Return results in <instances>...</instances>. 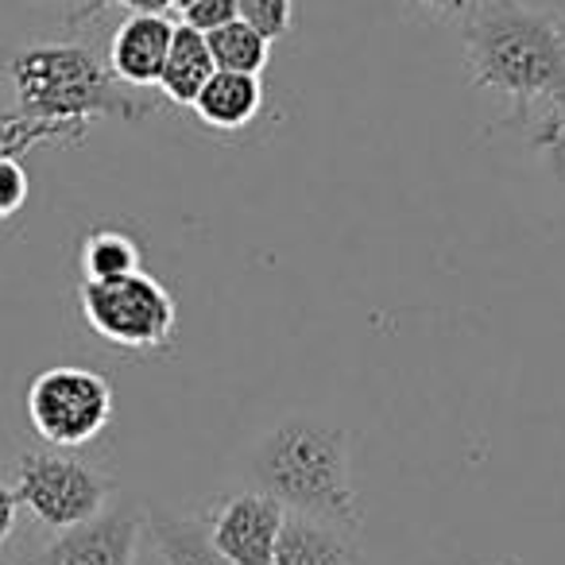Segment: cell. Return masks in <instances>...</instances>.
Instances as JSON below:
<instances>
[{
	"label": "cell",
	"instance_id": "cell-14",
	"mask_svg": "<svg viewBox=\"0 0 565 565\" xmlns=\"http://www.w3.org/2000/svg\"><path fill=\"white\" fill-rule=\"evenodd\" d=\"M140 271V244L120 228H94L82 244V275L89 282Z\"/></svg>",
	"mask_w": 565,
	"mask_h": 565
},
{
	"label": "cell",
	"instance_id": "cell-5",
	"mask_svg": "<svg viewBox=\"0 0 565 565\" xmlns=\"http://www.w3.org/2000/svg\"><path fill=\"white\" fill-rule=\"evenodd\" d=\"M113 387L105 376L78 364H58L28 387V423L47 446L82 449L109 426Z\"/></svg>",
	"mask_w": 565,
	"mask_h": 565
},
{
	"label": "cell",
	"instance_id": "cell-1",
	"mask_svg": "<svg viewBox=\"0 0 565 565\" xmlns=\"http://www.w3.org/2000/svg\"><path fill=\"white\" fill-rule=\"evenodd\" d=\"M465 63L477 89L515 105V125L539 102L565 105V28L519 0H484L465 28Z\"/></svg>",
	"mask_w": 565,
	"mask_h": 565
},
{
	"label": "cell",
	"instance_id": "cell-8",
	"mask_svg": "<svg viewBox=\"0 0 565 565\" xmlns=\"http://www.w3.org/2000/svg\"><path fill=\"white\" fill-rule=\"evenodd\" d=\"M282 519H287V508L256 488V492H241L221 503L205 531L233 565H271Z\"/></svg>",
	"mask_w": 565,
	"mask_h": 565
},
{
	"label": "cell",
	"instance_id": "cell-7",
	"mask_svg": "<svg viewBox=\"0 0 565 565\" xmlns=\"http://www.w3.org/2000/svg\"><path fill=\"white\" fill-rule=\"evenodd\" d=\"M143 526V515L132 508L97 511L86 523L58 531V539L43 546L32 565H132L140 557Z\"/></svg>",
	"mask_w": 565,
	"mask_h": 565
},
{
	"label": "cell",
	"instance_id": "cell-24",
	"mask_svg": "<svg viewBox=\"0 0 565 565\" xmlns=\"http://www.w3.org/2000/svg\"><path fill=\"white\" fill-rule=\"evenodd\" d=\"M171 4H174V9L182 12V9H186V4H194V0H171Z\"/></svg>",
	"mask_w": 565,
	"mask_h": 565
},
{
	"label": "cell",
	"instance_id": "cell-26",
	"mask_svg": "<svg viewBox=\"0 0 565 565\" xmlns=\"http://www.w3.org/2000/svg\"><path fill=\"white\" fill-rule=\"evenodd\" d=\"M345 565H353V562H345Z\"/></svg>",
	"mask_w": 565,
	"mask_h": 565
},
{
	"label": "cell",
	"instance_id": "cell-21",
	"mask_svg": "<svg viewBox=\"0 0 565 565\" xmlns=\"http://www.w3.org/2000/svg\"><path fill=\"white\" fill-rule=\"evenodd\" d=\"M17 515H20V500L17 492H12L4 480H0V546L12 539V531H17Z\"/></svg>",
	"mask_w": 565,
	"mask_h": 565
},
{
	"label": "cell",
	"instance_id": "cell-12",
	"mask_svg": "<svg viewBox=\"0 0 565 565\" xmlns=\"http://www.w3.org/2000/svg\"><path fill=\"white\" fill-rule=\"evenodd\" d=\"M213 71H217V66H213L205 35L194 32V28H186V24H174L163 74H159V89H163L167 102L194 105V97L202 94V86L210 82Z\"/></svg>",
	"mask_w": 565,
	"mask_h": 565
},
{
	"label": "cell",
	"instance_id": "cell-6",
	"mask_svg": "<svg viewBox=\"0 0 565 565\" xmlns=\"http://www.w3.org/2000/svg\"><path fill=\"white\" fill-rule=\"evenodd\" d=\"M12 492H17L20 508L32 511L43 526L66 531V526L86 523L97 511H105L113 480L71 457L66 449H35L17 461Z\"/></svg>",
	"mask_w": 565,
	"mask_h": 565
},
{
	"label": "cell",
	"instance_id": "cell-25",
	"mask_svg": "<svg viewBox=\"0 0 565 565\" xmlns=\"http://www.w3.org/2000/svg\"><path fill=\"white\" fill-rule=\"evenodd\" d=\"M500 565H515V562H500Z\"/></svg>",
	"mask_w": 565,
	"mask_h": 565
},
{
	"label": "cell",
	"instance_id": "cell-19",
	"mask_svg": "<svg viewBox=\"0 0 565 565\" xmlns=\"http://www.w3.org/2000/svg\"><path fill=\"white\" fill-rule=\"evenodd\" d=\"M539 148L546 151V163L554 179L565 186V113H554L546 125L539 128Z\"/></svg>",
	"mask_w": 565,
	"mask_h": 565
},
{
	"label": "cell",
	"instance_id": "cell-10",
	"mask_svg": "<svg viewBox=\"0 0 565 565\" xmlns=\"http://www.w3.org/2000/svg\"><path fill=\"white\" fill-rule=\"evenodd\" d=\"M264 105V86L259 74H236V71H213L210 82L202 86V94L194 97L190 109L198 113L205 128L217 132H236V128L252 125Z\"/></svg>",
	"mask_w": 565,
	"mask_h": 565
},
{
	"label": "cell",
	"instance_id": "cell-3",
	"mask_svg": "<svg viewBox=\"0 0 565 565\" xmlns=\"http://www.w3.org/2000/svg\"><path fill=\"white\" fill-rule=\"evenodd\" d=\"M9 78L17 89V117L55 125L71 140H82L97 117L140 120L151 113L148 102L120 89L113 71L78 43H40L20 51L9 63Z\"/></svg>",
	"mask_w": 565,
	"mask_h": 565
},
{
	"label": "cell",
	"instance_id": "cell-22",
	"mask_svg": "<svg viewBox=\"0 0 565 565\" xmlns=\"http://www.w3.org/2000/svg\"><path fill=\"white\" fill-rule=\"evenodd\" d=\"M423 9H434V12H446V17H457V12L469 9V0H415Z\"/></svg>",
	"mask_w": 565,
	"mask_h": 565
},
{
	"label": "cell",
	"instance_id": "cell-17",
	"mask_svg": "<svg viewBox=\"0 0 565 565\" xmlns=\"http://www.w3.org/2000/svg\"><path fill=\"white\" fill-rule=\"evenodd\" d=\"M233 20H236V0H194V4L182 9V24L202 35L217 32V28L233 24Z\"/></svg>",
	"mask_w": 565,
	"mask_h": 565
},
{
	"label": "cell",
	"instance_id": "cell-13",
	"mask_svg": "<svg viewBox=\"0 0 565 565\" xmlns=\"http://www.w3.org/2000/svg\"><path fill=\"white\" fill-rule=\"evenodd\" d=\"M148 531L156 539V554L163 565H233L210 542V531H205L202 519L156 511V515H148Z\"/></svg>",
	"mask_w": 565,
	"mask_h": 565
},
{
	"label": "cell",
	"instance_id": "cell-16",
	"mask_svg": "<svg viewBox=\"0 0 565 565\" xmlns=\"http://www.w3.org/2000/svg\"><path fill=\"white\" fill-rule=\"evenodd\" d=\"M236 20L256 28L267 43H275L291 32L295 0H236Z\"/></svg>",
	"mask_w": 565,
	"mask_h": 565
},
{
	"label": "cell",
	"instance_id": "cell-9",
	"mask_svg": "<svg viewBox=\"0 0 565 565\" xmlns=\"http://www.w3.org/2000/svg\"><path fill=\"white\" fill-rule=\"evenodd\" d=\"M171 35H174V24L163 12H132V17L117 28V35H113V47H109L113 78H117L120 86H136V89L159 86Z\"/></svg>",
	"mask_w": 565,
	"mask_h": 565
},
{
	"label": "cell",
	"instance_id": "cell-18",
	"mask_svg": "<svg viewBox=\"0 0 565 565\" xmlns=\"http://www.w3.org/2000/svg\"><path fill=\"white\" fill-rule=\"evenodd\" d=\"M24 202H28V171L20 167V159L0 156V221L20 213Z\"/></svg>",
	"mask_w": 565,
	"mask_h": 565
},
{
	"label": "cell",
	"instance_id": "cell-11",
	"mask_svg": "<svg viewBox=\"0 0 565 565\" xmlns=\"http://www.w3.org/2000/svg\"><path fill=\"white\" fill-rule=\"evenodd\" d=\"M349 557H353V550L338 526L291 511L282 519L271 565H345Z\"/></svg>",
	"mask_w": 565,
	"mask_h": 565
},
{
	"label": "cell",
	"instance_id": "cell-4",
	"mask_svg": "<svg viewBox=\"0 0 565 565\" xmlns=\"http://www.w3.org/2000/svg\"><path fill=\"white\" fill-rule=\"evenodd\" d=\"M78 302L89 330L128 353H156L171 345L174 322H179L171 291L143 271L97 282L86 279Z\"/></svg>",
	"mask_w": 565,
	"mask_h": 565
},
{
	"label": "cell",
	"instance_id": "cell-15",
	"mask_svg": "<svg viewBox=\"0 0 565 565\" xmlns=\"http://www.w3.org/2000/svg\"><path fill=\"white\" fill-rule=\"evenodd\" d=\"M205 43H210V55L217 71L259 74L267 66V55H271V43H267L256 28L244 24V20H233V24L210 32Z\"/></svg>",
	"mask_w": 565,
	"mask_h": 565
},
{
	"label": "cell",
	"instance_id": "cell-2",
	"mask_svg": "<svg viewBox=\"0 0 565 565\" xmlns=\"http://www.w3.org/2000/svg\"><path fill=\"white\" fill-rule=\"evenodd\" d=\"M259 492L275 495L295 515L322 519L338 531L361 526V500L349 472V434L315 415L282 418L264 434L252 457Z\"/></svg>",
	"mask_w": 565,
	"mask_h": 565
},
{
	"label": "cell",
	"instance_id": "cell-20",
	"mask_svg": "<svg viewBox=\"0 0 565 565\" xmlns=\"http://www.w3.org/2000/svg\"><path fill=\"white\" fill-rule=\"evenodd\" d=\"M113 4H120V9H128V12H167L171 9V0H86V4L71 17V24H82V20L97 17V12L113 9Z\"/></svg>",
	"mask_w": 565,
	"mask_h": 565
},
{
	"label": "cell",
	"instance_id": "cell-23",
	"mask_svg": "<svg viewBox=\"0 0 565 565\" xmlns=\"http://www.w3.org/2000/svg\"><path fill=\"white\" fill-rule=\"evenodd\" d=\"M132 565H163V562H159V554H156V557H136Z\"/></svg>",
	"mask_w": 565,
	"mask_h": 565
}]
</instances>
